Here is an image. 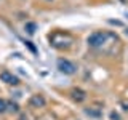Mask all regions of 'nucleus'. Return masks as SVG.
<instances>
[{"label":"nucleus","instance_id":"1","mask_svg":"<svg viewBox=\"0 0 128 120\" xmlns=\"http://www.w3.org/2000/svg\"><path fill=\"white\" fill-rule=\"evenodd\" d=\"M106 38H107V34H104V32H94V34H91L88 37V45L93 46V48H99V46H102Z\"/></svg>","mask_w":128,"mask_h":120},{"label":"nucleus","instance_id":"2","mask_svg":"<svg viewBox=\"0 0 128 120\" xmlns=\"http://www.w3.org/2000/svg\"><path fill=\"white\" fill-rule=\"evenodd\" d=\"M58 69L64 75H72V74H75V69H77V67H75L74 62L67 61V59H58Z\"/></svg>","mask_w":128,"mask_h":120},{"label":"nucleus","instance_id":"3","mask_svg":"<svg viewBox=\"0 0 128 120\" xmlns=\"http://www.w3.org/2000/svg\"><path fill=\"white\" fill-rule=\"evenodd\" d=\"M0 80H2V82H5V83H8V85H18V83H19L18 77H14V75L10 74L8 70L0 72Z\"/></svg>","mask_w":128,"mask_h":120},{"label":"nucleus","instance_id":"4","mask_svg":"<svg viewBox=\"0 0 128 120\" xmlns=\"http://www.w3.org/2000/svg\"><path fill=\"white\" fill-rule=\"evenodd\" d=\"M30 106H34V107H43V106H45V99H43V96H40V94L32 96V98H30Z\"/></svg>","mask_w":128,"mask_h":120},{"label":"nucleus","instance_id":"5","mask_svg":"<svg viewBox=\"0 0 128 120\" xmlns=\"http://www.w3.org/2000/svg\"><path fill=\"white\" fill-rule=\"evenodd\" d=\"M35 30H37V24H35V22H27L26 24V32L29 35H34Z\"/></svg>","mask_w":128,"mask_h":120},{"label":"nucleus","instance_id":"6","mask_svg":"<svg viewBox=\"0 0 128 120\" xmlns=\"http://www.w3.org/2000/svg\"><path fill=\"white\" fill-rule=\"evenodd\" d=\"M72 94H74V99H77V101H83L85 99V93L82 90H74Z\"/></svg>","mask_w":128,"mask_h":120},{"label":"nucleus","instance_id":"7","mask_svg":"<svg viewBox=\"0 0 128 120\" xmlns=\"http://www.w3.org/2000/svg\"><path fill=\"white\" fill-rule=\"evenodd\" d=\"M6 110L18 112V104H16V102H6Z\"/></svg>","mask_w":128,"mask_h":120},{"label":"nucleus","instance_id":"8","mask_svg":"<svg viewBox=\"0 0 128 120\" xmlns=\"http://www.w3.org/2000/svg\"><path fill=\"white\" fill-rule=\"evenodd\" d=\"M3 112H6V101L0 98V114H3Z\"/></svg>","mask_w":128,"mask_h":120},{"label":"nucleus","instance_id":"9","mask_svg":"<svg viewBox=\"0 0 128 120\" xmlns=\"http://www.w3.org/2000/svg\"><path fill=\"white\" fill-rule=\"evenodd\" d=\"M26 46L29 48V50L32 51V53H37V48H35L34 45H32V42H26Z\"/></svg>","mask_w":128,"mask_h":120},{"label":"nucleus","instance_id":"10","mask_svg":"<svg viewBox=\"0 0 128 120\" xmlns=\"http://www.w3.org/2000/svg\"><path fill=\"white\" fill-rule=\"evenodd\" d=\"M110 118H112V120H120V117H118L117 112H112V114H110Z\"/></svg>","mask_w":128,"mask_h":120}]
</instances>
